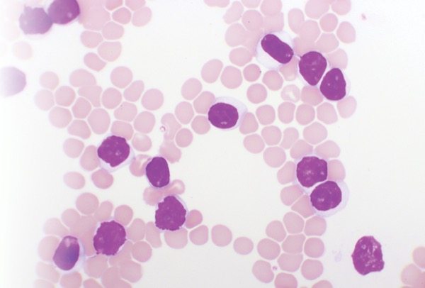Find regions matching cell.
<instances>
[{"instance_id":"obj_2","label":"cell","mask_w":425,"mask_h":288,"mask_svg":"<svg viewBox=\"0 0 425 288\" xmlns=\"http://www.w3.org/2000/svg\"><path fill=\"white\" fill-rule=\"evenodd\" d=\"M349 195V189L343 179H327L314 186L308 197L314 214L327 218L346 206Z\"/></svg>"},{"instance_id":"obj_14","label":"cell","mask_w":425,"mask_h":288,"mask_svg":"<svg viewBox=\"0 0 425 288\" xmlns=\"http://www.w3.org/2000/svg\"><path fill=\"white\" fill-rule=\"evenodd\" d=\"M47 13L52 23L67 25L76 21L81 16V8L76 0H54Z\"/></svg>"},{"instance_id":"obj_18","label":"cell","mask_w":425,"mask_h":288,"mask_svg":"<svg viewBox=\"0 0 425 288\" xmlns=\"http://www.w3.org/2000/svg\"><path fill=\"white\" fill-rule=\"evenodd\" d=\"M304 252L308 257H319L324 252V243L318 238H310L305 242Z\"/></svg>"},{"instance_id":"obj_6","label":"cell","mask_w":425,"mask_h":288,"mask_svg":"<svg viewBox=\"0 0 425 288\" xmlns=\"http://www.w3.org/2000/svg\"><path fill=\"white\" fill-rule=\"evenodd\" d=\"M189 211L186 201L176 194H167L157 203L154 226L161 232H177L187 222Z\"/></svg>"},{"instance_id":"obj_10","label":"cell","mask_w":425,"mask_h":288,"mask_svg":"<svg viewBox=\"0 0 425 288\" xmlns=\"http://www.w3.org/2000/svg\"><path fill=\"white\" fill-rule=\"evenodd\" d=\"M329 67V60L325 54L318 50H309L300 56L297 72L305 85L318 87Z\"/></svg>"},{"instance_id":"obj_17","label":"cell","mask_w":425,"mask_h":288,"mask_svg":"<svg viewBox=\"0 0 425 288\" xmlns=\"http://www.w3.org/2000/svg\"><path fill=\"white\" fill-rule=\"evenodd\" d=\"M421 271L414 265H408L402 273V282L414 287H421Z\"/></svg>"},{"instance_id":"obj_19","label":"cell","mask_w":425,"mask_h":288,"mask_svg":"<svg viewBox=\"0 0 425 288\" xmlns=\"http://www.w3.org/2000/svg\"><path fill=\"white\" fill-rule=\"evenodd\" d=\"M305 236L302 234L290 236L284 243V249L290 253H300L302 252Z\"/></svg>"},{"instance_id":"obj_9","label":"cell","mask_w":425,"mask_h":288,"mask_svg":"<svg viewBox=\"0 0 425 288\" xmlns=\"http://www.w3.org/2000/svg\"><path fill=\"white\" fill-rule=\"evenodd\" d=\"M351 258L354 269L362 276L380 272L385 267L382 245L373 236H364L358 240Z\"/></svg>"},{"instance_id":"obj_20","label":"cell","mask_w":425,"mask_h":288,"mask_svg":"<svg viewBox=\"0 0 425 288\" xmlns=\"http://www.w3.org/2000/svg\"><path fill=\"white\" fill-rule=\"evenodd\" d=\"M284 261L282 262L283 270L294 272L296 271L300 266L302 261L303 256L302 254H298L295 255H283Z\"/></svg>"},{"instance_id":"obj_5","label":"cell","mask_w":425,"mask_h":288,"mask_svg":"<svg viewBox=\"0 0 425 288\" xmlns=\"http://www.w3.org/2000/svg\"><path fill=\"white\" fill-rule=\"evenodd\" d=\"M248 112L247 106L241 101L229 96H217L207 113L209 123L221 131H232L239 128Z\"/></svg>"},{"instance_id":"obj_12","label":"cell","mask_w":425,"mask_h":288,"mask_svg":"<svg viewBox=\"0 0 425 288\" xmlns=\"http://www.w3.org/2000/svg\"><path fill=\"white\" fill-rule=\"evenodd\" d=\"M19 26L25 35H43L52 26V21L43 7L24 6L19 16Z\"/></svg>"},{"instance_id":"obj_22","label":"cell","mask_w":425,"mask_h":288,"mask_svg":"<svg viewBox=\"0 0 425 288\" xmlns=\"http://www.w3.org/2000/svg\"><path fill=\"white\" fill-rule=\"evenodd\" d=\"M313 287H332V286L329 282L323 280L314 284Z\"/></svg>"},{"instance_id":"obj_21","label":"cell","mask_w":425,"mask_h":288,"mask_svg":"<svg viewBox=\"0 0 425 288\" xmlns=\"http://www.w3.org/2000/svg\"><path fill=\"white\" fill-rule=\"evenodd\" d=\"M424 248H419L414 252V262L421 267H424Z\"/></svg>"},{"instance_id":"obj_7","label":"cell","mask_w":425,"mask_h":288,"mask_svg":"<svg viewBox=\"0 0 425 288\" xmlns=\"http://www.w3.org/2000/svg\"><path fill=\"white\" fill-rule=\"evenodd\" d=\"M329 160L318 153L310 152L295 159L294 183L309 194L317 184L328 178Z\"/></svg>"},{"instance_id":"obj_13","label":"cell","mask_w":425,"mask_h":288,"mask_svg":"<svg viewBox=\"0 0 425 288\" xmlns=\"http://www.w3.org/2000/svg\"><path fill=\"white\" fill-rule=\"evenodd\" d=\"M144 176L149 186L157 190L167 188L171 184V175L166 159L160 155L152 157L144 165Z\"/></svg>"},{"instance_id":"obj_11","label":"cell","mask_w":425,"mask_h":288,"mask_svg":"<svg viewBox=\"0 0 425 288\" xmlns=\"http://www.w3.org/2000/svg\"><path fill=\"white\" fill-rule=\"evenodd\" d=\"M318 89L327 100L339 101L349 94L351 82L343 70L339 67H329L323 76Z\"/></svg>"},{"instance_id":"obj_1","label":"cell","mask_w":425,"mask_h":288,"mask_svg":"<svg viewBox=\"0 0 425 288\" xmlns=\"http://www.w3.org/2000/svg\"><path fill=\"white\" fill-rule=\"evenodd\" d=\"M254 57L265 68L280 71L296 55L291 35L285 31H272L262 33L254 46Z\"/></svg>"},{"instance_id":"obj_15","label":"cell","mask_w":425,"mask_h":288,"mask_svg":"<svg viewBox=\"0 0 425 288\" xmlns=\"http://www.w3.org/2000/svg\"><path fill=\"white\" fill-rule=\"evenodd\" d=\"M323 269V265L320 261L307 259L304 261L302 265L301 272L306 279L313 280L322 275Z\"/></svg>"},{"instance_id":"obj_16","label":"cell","mask_w":425,"mask_h":288,"mask_svg":"<svg viewBox=\"0 0 425 288\" xmlns=\"http://www.w3.org/2000/svg\"><path fill=\"white\" fill-rule=\"evenodd\" d=\"M327 228L325 220L322 217H313L307 221L305 233L306 236H322Z\"/></svg>"},{"instance_id":"obj_3","label":"cell","mask_w":425,"mask_h":288,"mask_svg":"<svg viewBox=\"0 0 425 288\" xmlns=\"http://www.w3.org/2000/svg\"><path fill=\"white\" fill-rule=\"evenodd\" d=\"M99 167L112 173L132 163L136 157L135 150L123 136L107 135L97 146Z\"/></svg>"},{"instance_id":"obj_4","label":"cell","mask_w":425,"mask_h":288,"mask_svg":"<svg viewBox=\"0 0 425 288\" xmlns=\"http://www.w3.org/2000/svg\"><path fill=\"white\" fill-rule=\"evenodd\" d=\"M128 241L126 227L111 218L97 224L92 237L96 254L113 257L122 253Z\"/></svg>"},{"instance_id":"obj_8","label":"cell","mask_w":425,"mask_h":288,"mask_svg":"<svg viewBox=\"0 0 425 288\" xmlns=\"http://www.w3.org/2000/svg\"><path fill=\"white\" fill-rule=\"evenodd\" d=\"M86 260L84 243L79 237L73 235H67L61 239L52 257L55 267L65 274L81 270Z\"/></svg>"}]
</instances>
